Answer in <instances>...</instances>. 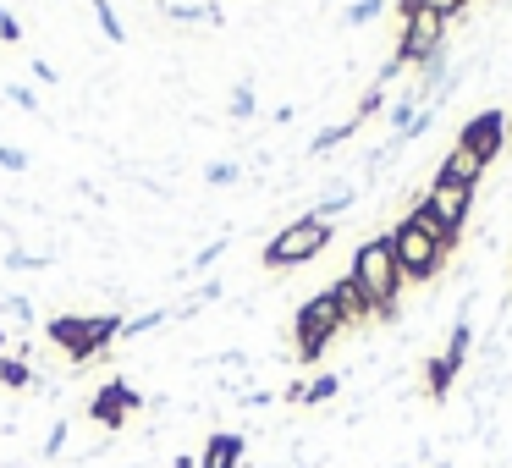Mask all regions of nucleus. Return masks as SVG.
I'll list each match as a JSON object with an SVG mask.
<instances>
[{"label":"nucleus","mask_w":512,"mask_h":468,"mask_svg":"<svg viewBox=\"0 0 512 468\" xmlns=\"http://www.w3.org/2000/svg\"><path fill=\"white\" fill-rule=\"evenodd\" d=\"M353 287L364 292V303L375 309V320H386V325H397V314H402V270H397V254H391V243L386 237H369V243H358V254H353Z\"/></svg>","instance_id":"f03ea898"},{"label":"nucleus","mask_w":512,"mask_h":468,"mask_svg":"<svg viewBox=\"0 0 512 468\" xmlns=\"http://www.w3.org/2000/svg\"><path fill=\"white\" fill-rule=\"evenodd\" d=\"M507 127H512V116L501 111V105H490V111H479V116H468L463 122V133H457V144L468 149V155L479 160V166H496L501 160V149H507Z\"/></svg>","instance_id":"0eeeda50"},{"label":"nucleus","mask_w":512,"mask_h":468,"mask_svg":"<svg viewBox=\"0 0 512 468\" xmlns=\"http://www.w3.org/2000/svg\"><path fill=\"white\" fill-rule=\"evenodd\" d=\"M342 325H347V314H342V303H336V292L309 298L298 309V320H292V331H298V358H320L325 342H331Z\"/></svg>","instance_id":"39448f33"},{"label":"nucleus","mask_w":512,"mask_h":468,"mask_svg":"<svg viewBox=\"0 0 512 468\" xmlns=\"http://www.w3.org/2000/svg\"><path fill=\"white\" fill-rule=\"evenodd\" d=\"M380 12H386V0H358V6H347V12H342V23L364 28V23H375Z\"/></svg>","instance_id":"4468645a"},{"label":"nucleus","mask_w":512,"mask_h":468,"mask_svg":"<svg viewBox=\"0 0 512 468\" xmlns=\"http://www.w3.org/2000/svg\"><path fill=\"white\" fill-rule=\"evenodd\" d=\"M479 177H485V166H479V160L468 155L463 144H452V149H446V160L435 166V177H430V182H457V188H479Z\"/></svg>","instance_id":"6e6552de"},{"label":"nucleus","mask_w":512,"mask_h":468,"mask_svg":"<svg viewBox=\"0 0 512 468\" xmlns=\"http://www.w3.org/2000/svg\"><path fill=\"white\" fill-rule=\"evenodd\" d=\"M474 199H479V188H457V182H430V188H424L413 204H424V210L435 215V226H441V232H452L457 243H463L468 221H474Z\"/></svg>","instance_id":"423d86ee"},{"label":"nucleus","mask_w":512,"mask_h":468,"mask_svg":"<svg viewBox=\"0 0 512 468\" xmlns=\"http://www.w3.org/2000/svg\"><path fill=\"white\" fill-rule=\"evenodd\" d=\"M210 182H215V188H226V182H237V166H210Z\"/></svg>","instance_id":"dca6fc26"},{"label":"nucleus","mask_w":512,"mask_h":468,"mask_svg":"<svg viewBox=\"0 0 512 468\" xmlns=\"http://www.w3.org/2000/svg\"><path fill=\"white\" fill-rule=\"evenodd\" d=\"M331 292H336V303H342L347 325H353V320H375V309H369V303H364V292L353 287V276H342V281H336Z\"/></svg>","instance_id":"9b49d317"},{"label":"nucleus","mask_w":512,"mask_h":468,"mask_svg":"<svg viewBox=\"0 0 512 468\" xmlns=\"http://www.w3.org/2000/svg\"><path fill=\"white\" fill-rule=\"evenodd\" d=\"M391 254H397V270H402V281H413V287H424V281H435L446 265H452V248H457V237L452 232H441L435 226V215L424 210V204H413L408 215H402L397 226H391Z\"/></svg>","instance_id":"f257e3e1"},{"label":"nucleus","mask_w":512,"mask_h":468,"mask_svg":"<svg viewBox=\"0 0 512 468\" xmlns=\"http://www.w3.org/2000/svg\"><path fill=\"white\" fill-rule=\"evenodd\" d=\"M397 6H424V12L446 17V23H452V17H463V12H468V0H397Z\"/></svg>","instance_id":"ddd939ff"},{"label":"nucleus","mask_w":512,"mask_h":468,"mask_svg":"<svg viewBox=\"0 0 512 468\" xmlns=\"http://www.w3.org/2000/svg\"><path fill=\"white\" fill-rule=\"evenodd\" d=\"M237 463H243V435H210L204 468H237Z\"/></svg>","instance_id":"1a4fd4ad"},{"label":"nucleus","mask_w":512,"mask_h":468,"mask_svg":"<svg viewBox=\"0 0 512 468\" xmlns=\"http://www.w3.org/2000/svg\"><path fill=\"white\" fill-rule=\"evenodd\" d=\"M336 391H342V375H320L314 386H303L298 402H325V397H336Z\"/></svg>","instance_id":"2eb2a0df"},{"label":"nucleus","mask_w":512,"mask_h":468,"mask_svg":"<svg viewBox=\"0 0 512 468\" xmlns=\"http://www.w3.org/2000/svg\"><path fill=\"white\" fill-rule=\"evenodd\" d=\"M331 237H336V226L325 221V215H303V221H292L287 232H276L265 243V265L270 270H298V265H309Z\"/></svg>","instance_id":"7ed1b4c3"},{"label":"nucleus","mask_w":512,"mask_h":468,"mask_svg":"<svg viewBox=\"0 0 512 468\" xmlns=\"http://www.w3.org/2000/svg\"><path fill=\"white\" fill-rule=\"evenodd\" d=\"M441 358H452L457 369H468V358H474V325L457 320V325H452V336H446V353H441Z\"/></svg>","instance_id":"f8f14e48"},{"label":"nucleus","mask_w":512,"mask_h":468,"mask_svg":"<svg viewBox=\"0 0 512 468\" xmlns=\"http://www.w3.org/2000/svg\"><path fill=\"white\" fill-rule=\"evenodd\" d=\"M457 375H463V369L452 364V358H424V380H430V397H452V386H457Z\"/></svg>","instance_id":"9d476101"},{"label":"nucleus","mask_w":512,"mask_h":468,"mask_svg":"<svg viewBox=\"0 0 512 468\" xmlns=\"http://www.w3.org/2000/svg\"><path fill=\"white\" fill-rule=\"evenodd\" d=\"M0 380H6V386H23L28 375H23V364H0Z\"/></svg>","instance_id":"f3484780"},{"label":"nucleus","mask_w":512,"mask_h":468,"mask_svg":"<svg viewBox=\"0 0 512 468\" xmlns=\"http://www.w3.org/2000/svg\"><path fill=\"white\" fill-rule=\"evenodd\" d=\"M402 12V39H397V61L402 67H424L430 56L446 50V17L424 12V6H397Z\"/></svg>","instance_id":"20e7f679"}]
</instances>
